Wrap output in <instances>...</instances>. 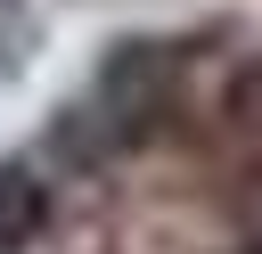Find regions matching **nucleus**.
<instances>
[{
	"instance_id": "f257e3e1",
	"label": "nucleus",
	"mask_w": 262,
	"mask_h": 254,
	"mask_svg": "<svg viewBox=\"0 0 262 254\" xmlns=\"http://www.w3.org/2000/svg\"><path fill=\"white\" fill-rule=\"evenodd\" d=\"M188 49H196L188 33H123V41H106L98 66L82 74V90L57 107L49 156L98 172V164L164 139L180 98H188Z\"/></svg>"
},
{
	"instance_id": "f03ea898",
	"label": "nucleus",
	"mask_w": 262,
	"mask_h": 254,
	"mask_svg": "<svg viewBox=\"0 0 262 254\" xmlns=\"http://www.w3.org/2000/svg\"><path fill=\"white\" fill-rule=\"evenodd\" d=\"M49 213H57L49 164L41 156H8L0 164V254H33L49 238Z\"/></svg>"
},
{
	"instance_id": "7ed1b4c3",
	"label": "nucleus",
	"mask_w": 262,
	"mask_h": 254,
	"mask_svg": "<svg viewBox=\"0 0 262 254\" xmlns=\"http://www.w3.org/2000/svg\"><path fill=\"white\" fill-rule=\"evenodd\" d=\"M41 0H0V74H25L33 49H41Z\"/></svg>"
}]
</instances>
